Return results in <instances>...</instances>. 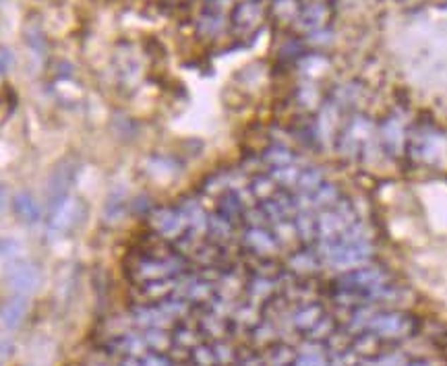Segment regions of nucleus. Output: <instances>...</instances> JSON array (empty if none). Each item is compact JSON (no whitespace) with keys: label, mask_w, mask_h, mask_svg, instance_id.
I'll list each match as a JSON object with an SVG mask.
<instances>
[{"label":"nucleus","mask_w":447,"mask_h":366,"mask_svg":"<svg viewBox=\"0 0 447 366\" xmlns=\"http://www.w3.org/2000/svg\"><path fill=\"white\" fill-rule=\"evenodd\" d=\"M356 219H354V212H352L350 203L346 201H338L333 207L321 212L319 217H317V236L319 240H333L338 238L348 226H352Z\"/></svg>","instance_id":"f257e3e1"},{"label":"nucleus","mask_w":447,"mask_h":366,"mask_svg":"<svg viewBox=\"0 0 447 366\" xmlns=\"http://www.w3.org/2000/svg\"><path fill=\"white\" fill-rule=\"evenodd\" d=\"M410 152H412V157L418 161H424L429 166H437V164H441V159L446 155L447 143L437 130L422 128V130L415 133V137L410 139Z\"/></svg>","instance_id":"f03ea898"},{"label":"nucleus","mask_w":447,"mask_h":366,"mask_svg":"<svg viewBox=\"0 0 447 366\" xmlns=\"http://www.w3.org/2000/svg\"><path fill=\"white\" fill-rule=\"evenodd\" d=\"M152 224L158 230V234L166 236V238H180L187 230V224H185L180 209H170V207L154 212Z\"/></svg>","instance_id":"7ed1b4c3"},{"label":"nucleus","mask_w":447,"mask_h":366,"mask_svg":"<svg viewBox=\"0 0 447 366\" xmlns=\"http://www.w3.org/2000/svg\"><path fill=\"white\" fill-rule=\"evenodd\" d=\"M379 141H381V150L389 157H398L404 152V143H406L404 124L398 118H387L379 128Z\"/></svg>","instance_id":"20e7f679"},{"label":"nucleus","mask_w":447,"mask_h":366,"mask_svg":"<svg viewBox=\"0 0 447 366\" xmlns=\"http://www.w3.org/2000/svg\"><path fill=\"white\" fill-rule=\"evenodd\" d=\"M77 215H79V201L73 199V197L63 199V201L56 205L52 217H50V224H48L50 232H52V234H63V232H66V230L77 221Z\"/></svg>","instance_id":"39448f33"},{"label":"nucleus","mask_w":447,"mask_h":366,"mask_svg":"<svg viewBox=\"0 0 447 366\" xmlns=\"http://www.w3.org/2000/svg\"><path fill=\"white\" fill-rule=\"evenodd\" d=\"M180 214L185 217V224H187V230L189 234L201 238L203 234H207V224H209V215L203 212V207L192 201V199H187L183 205H180Z\"/></svg>","instance_id":"423d86ee"},{"label":"nucleus","mask_w":447,"mask_h":366,"mask_svg":"<svg viewBox=\"0 0 447 366\" xmlns=\"http://www.w3.org/2000/svg\"><path fill=\"white\" fill-rule=\"evenodd\" d=\"M369 135H371L369 122L362 121V118H356V121L350 124V128L346 130V135H342V139H340V150L346 153L360 152V147L369 141Z\"/></svg>","instance_id":"0eeeda50"},{"label":"nucleus","mask_w":447,"mask_h":366,"mask_svg":"<svg viewBox=\"0 0 447 366\" xmlns=\"http://www.w3.org/2000/svg\"><path fill=\"white\" fill-rule=\"evenodd\" d=\"M245 244L259 255H271L278 248V240L263 226H255V228L251 226L245 234Z\"/></svg>","instance_id":"6e6552de"},{"label":"nucleus","mask_w":447,"mask_h":366,"mask_svg":"<svg viewBox=\"0 0 447 366\" xmlns=\"http://www.w3.org/2000/svg\"><path fill=\"white\" fill-rule=\"evenodd\" d=\"M307 199H309V209H311V212H313V209L325 212V209L333 207V205L340 201V190H338L336 184L323 183L319 188H315L311 195H307Z\"/></svg>","instance_id":"1a4fd4ad"},{"label":"nucleus","mask_w":447,"mask_h":366,"mask_svg":"<svg viewBox=\"0 0 447 366\" xmlns=\"http://www.w3.org/2000/svg\"><path fill=\"white\" fill-rule=\"evenodd\" d=\"M13 207L17 215L25 221V224H35L39 221V205L35 203L30 193H17L13 197Z\"/></svg>","instance_id":"9d476101"},{"label":"nucleus","mask_w":447,"mask_h":366,"mask_svg":"<svg viewBox=\"0 0 447 366\" xmlns=\"http://www.w3.org/2000/svg\"><path fill=\"white\" fill-rule=\"evenodd\" d=\"M384 279V274L379 269H373V267H365V269H358L350 274L346 279H344V286L346 288H358V290H365V288H373V286H379Z\"/></svg>","instance_id":"9b49d317"},{"label":"nucleus","mask_w":447,"mask_h":366,"mask_svg":"<svg viewBox=\"0 0 447 366\" xmlns=\"http://www.w3.org/2000/svg\"><path fill=\"white\" fill-rule=\"evenodd\" d=\"M381 336H402L408 331L410 323L406 317L402 315H385V317H379L373 325Z\"/></svg>","instance_id":"f8f14e48"},{"label":"nucleus","mask_w":447,"mask_h":366,"mask_svg":"<svg viewBox=\"0 0 447 366\" xmlns=\"http://www.w3.org/2000/svg\"><path fill=\"white\" fill-rule=\"evenodd\" d=\"M218 214L222 215V217H226V219H230L232 224H234L238 217L245 215V203L240 201V197H238L236 190L223 193L222 199H220V205H218Z\"/></svg>","instance_id":"ddd939ff"},{"label":"nucleus","mask_w":447,"mask_h":366,"mask_svg":"<svg viewBox=\"0 0 447 366\" xmlns=\"http://www.w3.org/2000/svg\"><path fill=\"white\" fill-rule=\"evenodd\" d=\"M8 277H11V281L17 290H32L33 286L37 283V272H35V267L27 265V263L13 265Z\"/></svg>","instance_id":"4468645a"},{"label":"nucleus","mask_w":447,"mask_h":366,"mask_svg":"<svg viewBox=\"0 0 447 366\" xmlns=\"http://www.w3.org/2000/svg\"><path fill=\"white\" fill-rule=\"evenodd\" d=\"M294 228L305 243H311L317 236V217H313L311 212H298L294 217Z\"/></svg>","instance_id":"2eb2a0df"},{"label":"nucleus","mask_w":447,"mask_h":366,"mask_svg":"<svg viewBox=\"0 0 447 366\" xmlns=\"http://www.w3.org/2000/svg\"><path fill=\"white\" fill-rule=\"evenodd\" d=\"M325 183L323 181V174L317 168H305L300 170L298 174V181H296V190L298 193H305V195H311L315 188H319L321 184Z\"/></svg>","instance_id":"dca6fc26"},{"label":"nucleus","mask_w":447,"mask_h":366,"mask_svg":"<svg viewBox=\"0 0 447 366\" xmlns=\"http://www.w3.org/2000/svg\"><path fill=\"white\" fill-rule=\"evenodd\" d=\"M232 232H234V228H232V221H230V219H226V217H222L220 214L209 217L207 234H209L214 240L223 243V240H228V238L232 236Z\"/></svg>","instance_id":"f3484780"},{"label":"nucleus","mask_w":447,"mask_h":366,"mask_svg":"<svg viewBox=\"0 0 447 366\" xmlns=\"http://www.w3.org/2000/svg\"><path fill=\"white\" fill-rule=\"evenodd\" d=\"M251 193L255 199H261V201H267L271 199L276 193H278V184L271 176H257L253 184H251Z\"/></svg>","instance_id":"a211bd4d"},{"label":"nucleus","mask_w":447,"mask_h":366,"mask_svg":"<svg viewBox=\"0 0 447 366\" xmlns=\"http://www.w3.org/2000/svg\"><path fill=\"white\" fill-rule=\"evenodd\" d=\"M263 159L271 166V168H280V166H288V164H294V155L288 147H282V145H274L269 147Z\"/></svg>","instance_id":"6ab92c4d"},{"label":"nucleus","mask_w":447,"mask_h":366,"mask_svg":"<svg viewBox=\"0 0 447 366\" xmlns=\"http://www.w3.org/2000/svg\"><path fill=\"white\" fill-rule=\"evenodd\" d=\"M178 261L176 259H166V261H152V263H145L141 274L149 275V277H164V275L172 274L176 272L178 267Z\"/></svg>","instance_id":"aec40b11"},{"label":"nucleus","mask_w":447,"mask_h":366,"mask_svg":"<svg viewBox=\"0 0 447 366\" xmlns=\"http://www.w3.org/2000/svg\"><path fill=\"white\" fill-rule=\"evenodd\" d=\"M23 312H25V303L21 298H13V300H8L6 306L2 308V321L8 327H15L21 321Z\"/></svg>","instance_id":"412c9836"},{"label":"nucleus","mask_w":447,"mask_h":366,"mask_svg":"<svg viewBox=\"0 0 447 366\" xmlns=\"http://www.w3.org/2000/svg\"><path fill=\"white\" fill-rule=\"evenodd\" d=\"M298 174H300V168H296L294 164L280 166V168L271 170V178L276 181V184H282V186H296Z\"/></svg>","instance_id":"4be33fe9"},{"label":"nucleus","mask_w":447,"mask_h":366,"mask_svg":"<svg viewBox=\"0 0 447 366\" xmlns=\"http://www.w3.org/2000/svg\"><path fill=\"white\" fill-rule=\"evenodd\" d=\"M319 321V308L317 306H311V308H305L298 312L296 317V325L298 327H311Z\"/></svg>","instance_id":"5701e85b"},{"label":"nucleus","mask_w":447,"mask_h":366,"mask_svg":"<svg viewBox=\"0 0 447 366\" xmlns=\"http://www.w3.org/2000/svg\"><path fill=\"white\" fill-rule=\"evenodd\" d=\"M292 265L298 267V269H313L315 261H313L311 252H298V255L292 257Z\"/></svg>","instance_id":"b1692460"},{"label":"nucleus","mask_w":447,"mask_h":366,"mask_svg":"<svg viewBox=\"0 0 447 366\" xmlns=\"http://www.w3.org/2000/svg\"><path fill=\"white\" fill-rule=\"evenodd\" d=\"M298 366H325V360L321 356H305L298 360Z\"/></svg>","instance_id":"393cba45"},{"label":"nucleus","mask_w":447,"mask_h":366,"mask_svg":"<svg viewBox=\"0 0 447 366\" xmlns=\"http://www.w3.org/2000/svg\"><path fill=\"white\" fill-rule=\"evenodd\" d=\"M6 201H8V195H6V190L0 186V209H4V207H6Z\"/></svg>","instance_id":"a878e982"},{"label":"nucleus","mask_w":447,"mask_h":366,"mask_svg":"<svg viewBox=\"0 0 447 366\" xmlns=\"http://www.w3.org/2000/svg\"><path fill=\"white\" fill-rule=\"evenodd\" d=\"M147 365L149 366H166V362H164V360H160V358H147Z\"/></svg>","instance_id":"bb28decb"},{"label":"nucleus","mask_w":447,"mask_h":366,"mask_svg":"<svg viewBox=\"0 0 447 366\" xmlns=\"http://www.w3.org/2000/svg\"><path fill=\"white\" fill-rule=\"evenodd\" d=\"M127 366H137V365H127Z\"/></svg>","instance_id":"cd10ccee"}]
</instances>
